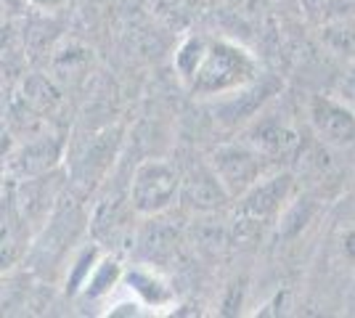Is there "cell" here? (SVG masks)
<instances>
[{"label":"cell","mask_w":355,"mask_h":318,"mask_svg":"<svg viewBox=\"0 0 355 318\" xmlns=\"http://www.w3.org/2000/svg\"><path fill=\"white\" fill-rule=\"evenodd\" d=\"M175 75L199 98L225 96L247 88L260 75V61L250 48L225 37H186L175 51Z\"/></svg>","instance_id":"6da1fadb"},{"label":"cell","mask_w":355,"mask_h":318,"mask_svg":"<svg viewBox=\"0 0 355 318\" xmlns=\"http://www.w3.org/2000/svg\"><path fill=\"white\" fill-rule=\"evenodd\" d=\"M180 175L167 159H144L135 167L133 183H130V202L138 215H159L178 197Z\"/></svg>","instance_id":"7a4b0ae2"},{"label":"cell","mask_w":355,"mask_h":318,"mask_svg":"<svg viewBox=\"0 0 355 318\" xmlns=\"http://www.w3.org/2000/svg\"><path fill=\"white\" fill-rule=\"evenodd\" d=\"M311 120L315 130L334 146L355 143V112L334 98L315 96L311 101Z\"/></svg>","instance_id":"3957f363"},{"label":"cell","mask_w":355,"mask_h":318,"mask_svg":"<svg viewBox=\"0 0 355 318\" xmlns=\"http://www.w3.org/2000/svg\"><path fill=\"white\" fill-rule=\"evenodd\" d=\"M122 284L130 289L138 303H144V308L148 310V316L154 313H164L175 305V292L170 289V284L164 281L162 276L151 268H125L122 273Z\"/></svg>","instance_id":"277c9868"},{"label":"cell","mask_w":355,"mask_h":318,"mask_svg":"<svg viewBox=\"0 0 355 318\" xmlns=\"http://www.w3.org/2000/svg\"><path fill=\"white\" fill-rule=\"evenodd\" d=\"M122 273L125 268L119 265L117 258H98V263L93 265V271L88 273L85 284L80 287L77 294H83L88 300H104L122 284Z\"/></svg>","instance_id":"5b68a950"},{"label":"cell","mask_w":355,"mask_h":318,"mask_svg":"<svg viewBox=\"0 0 355 318\" xmlns=\"http://www.w3.org/2000/svg\"><path fill=\"white\" fill-rule=\"evenodd\" d=\"M98 258H101V255H98L96 247H90V249H85V252L80 255V260H77V265H74V271H72V281H69L74 294H77L80 287L85 284V279H88V273L93 271V265L98 263Z\"/></svg>","instance_id":"8992f818"},{"label":"cell","mask_w":355,"mask_h":318,"mask_svg":"<svg viewBox=\"0 0 355 318\" xmlns=\"http://www.w3.org/2000/svg\"><path fill=\"white\" fill-rule=\"evenodd\" d=\"M106 318H141L148 316V310L144 308V303H138L135 297H128V300H119V303L109 305V310H104Z\"/></svg>","instance_id":"52a82bcc"},{"label":"cell","mask_w":355,"mask_h":318,"mask_svg":"<svg viewBox=\"0 0 355 318\" xmlns=\"http://www.w3.org/2000/svg\"><path fill=\"white\" fill-rule=\"evenodd\" d=\"M37 8H45V11H56V8H61L67 0H32Z\"/></svg>","instance_id":"ba28073f"}]
</instances>
